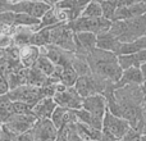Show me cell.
Listing matches in <instances>:
<instances>
[{"instance_id": "1", "label": "cell", "mask_w": 146, "mask_h": 141, "mask_svg": "<svg viewBox=\"0 0 146 141\" xmlns=\"http://www.w3.org/2000/svg\"><path fill=\"white\" fill-rule=\"evenodd\" d=\"M119 106V117L127 119L131 126L137 127L142 119V106L146 99L142 85H127L114 91Z\"/></svg>"}, {"instance_id": "2", "label": "cell", "mask_w": 146, "mask_h": 141, "mask_svg": "<svg viewBox=\"0 0 146 141\" xmlns=\"http://www.w3.org/2000/svg\"><path fill=\"white\" fill-rule=\"evenodd\" d=\"M87 62L90 64L91 72L99 74L113 82H118L122 78L123 69L118 62V55L115 53L96 48L87 54Z\"/></svg>"}, {"instance_id": "3", "label": "cell", "mask_w": 146, "mask_h": 141, "mask_svg": "<svg viewBox=\"0 0 146 141\" xmlns=\"http://www.w3.org/2000/svg\"><path fill=\"white\" fill-rule=\"evenodd\" d=\"M110 32L121 41L122 44L133 43L146 36V14L132 18L127 21H115L113 22Z\"/></svg>"}, {"instance_id": "4", "label": "cell", "mask_w": 146, "mask_h": 141, "mask_svg": "<svg viewBox=\"0 0 146 141\" xmlns=\"http://www.w3.org/2000/svg\"><path fill=\"white\" fill-rule=\"evenodd\" d=\"M113 83V81H109L106 78L101 77L99 74L91 72L90 74L86 76H81L78 78L77 83H76V90L78 91L81 96L83 99L88 98V96H94V95H104L105 91L110 87Z\"/></svg>"}, {"instance_id": "5", "label": "cell", "mask_w": 146, "mask_h": 141, "mask_svg": "<svg viewBox=\"0 0 146 141\" xmlns=\"http://www.w3.org/2000/svg\"><path fill=\"white\" fill-rule=\"evenodd\" d=\"M51 8H53L51 5L46 4L41 0H26V1L19 3H10L7 0H0V13L7 12V10L14 13H26V14L33 15L38 19H41Z\"/></svg>"}, {"instance_id": "6", "label": "cell", "mask_w": 146, "mask_h": 141, "mask_svg": "<svg viewBox=\"0 0 146 141\" xmlns=\"http://www.w3.org/2000/svg\"><path fill=\"white\" fill-rule=\"evenodd\" d=\"M110 19H106L104 17L100 18H88V17H80L76 21H72L68 23L69 28L74 32H91L95 35H100V33L108 32L111 28Z\"/></svg>"}, {"instance_id": "7", "label": "cell", "mask_w": 146, "mask_h": 141, "mask_svg": "<svg viewBox=\"0 0 146 141\" xmlns=\"http://www.w3.org/2000/svg\"><path fill=\"white\" fill-rule=\"evenodd\" d=\"M76 32L69 28L68 23H59L50 27V45L76 53Z\"/></svg>"}, {"instance_id": "8", "label": "cell", "mask_w": 146, "mask_h": 141, "mask_svg": "<svg viewBox=\"0 0 146 141\" xmlns=\"http://www.w3.org/2000/svg\"><path fill=\"white\" fill-rule=\"evenodd\" d=\"M131 128L132 126L127 119L118 116H114L109 110L106 112L103 121V131H106L110 135H113L117 139V141H121Z\"/></svg>"}, {"instance_id": "9", "label": "cell", "mask_w": 146, "mask_h": 141, "mask_svg": "<svg viewBox=\"0 0 146 141\" xmlns=\"http://www.w3.org/2000/svg\"><path fill=\"white\" fill-rule=\"evenodd\" d=\"M41 49V55H46L55 66L59 67H72L73 64V59L76 57L74 51H69V50H64V49L59 48L55 45H48V46H42Z\"/></svg>"}, {"instance_id": "10", "label": "cell", "mask_w": 146, "mask_h": 141, "mask_svg": "<svg viewBox=\"0 0 146 141\" xmlns=\"http://www.w3.org/2000/svg\"><path fill=\"white\" fill-rule=\"evenodd\" d=\"M54 100L58 106H63L72 110H78L83 106V98L78 94L76 87H67V90L56 92L54 95Z\"/></svg>"}, {"instance_id": "11", "label": "cell", "mask_w": 146, "mask_h": 141, "mask_svg": "<svg viewBox=\"0 0 146 141\" xmlns=\"http://www.w3.org/2000/svg\"><path fill=\"white\" fill-rule=\"evenodd\" d=\"M37 122H38V119L36 118L33 114H21V116L10 117V119L5 123V126H7L13 134L19 136V135L31 131V130L36 126Z\"/></svg>"}, {"instance_id": "12", "label": "cell", "mask_w": 146, "mask_h": 141, "mask_svg": "<svg viewBox=\"0 0 146 141\" xmlns=\"http://www.w3.org/2000/svg\"><path fill=\"white\" fill-rule=\"evenodd\" d=\"M35 141H55L59 136V130L54 126L51 119H41L31 130Z\"/></svg>"}, {"instance_id": "13", "label": "cell", "mask_w": 146, "mask_h": 141, "mask_svg": "<svg viewBox=\"0 0 146 141\" xmlns=\"http://www.w3.org/2000/svg\"><path fill=\"white\" fill-rule=\"evenodd\" d=\"M82 109L90 112L92 116H95L96 118L103 119L105 117L106 112H108V103L104 95H94L88 96V98L83 99V106Z\"/></svg>"}, {"instance_id": "14", "label": "cell", "mask_w": 146, "mask_h": 141, "mask_svg": "<svg viewBox=\"0 0 146 141\" xmlns=\"http://www.w3.org/2000/svg\"><path fill=\"white\" fill-rule=\"evenodd\" d=\"M76 54L87 57L88 53L98 48V35L91 32H76Z\"/></svg>"}, {"instance_id": "15", "label": "cell", "mask_w": 146, "mask_h": 141, "mask_svg": "<svg viewBox=\"0 0 146 141\" xmlns=\"http://www.w3.org/2000/svg\"><path fill=\"white\" fill-rule=\"evenodd\" d=\"M58 108V104L55 103L54 98H44L32 108V114L38 119H50L55 109Z\"/></svg>"}, {"instance_id": "16", "label": "cell", "mask_w": 146, "mask_h": 141, "mask_svg": "<svg viewBox=\"0 0 146 141\" xmlns=\"http://www.w3.org/2000/svg\"><path fill=\"white\" fill-rule=\"evenodd\" d=\"M50 119L58 130L63 128L64 126H67V124H69V123H76V122H78L77 116H76V110L63 108V106H58V108L55 109V112L53 113Z\"/></svg>"}, {"instance_id": "17", "label": "cell", "mask_w": 146, "mask_h": 141, "mask_svg": "<svg viewBox=\"0 0 146 141\" xmlns=\"http://www.w3.org/2000/svg\"><path fill=\"white\" fill-rule=\"evenodd\" d=\"M142 14H146V4L145 3H137V4L129 5V7L118 8L115 15L113 18V22L115 21H127L132 18L140 17Z\"/></svg>"}, {"instance_id": "18", "label": "cell", "mask_w": 146, "mask_h": 141, "mask_svg": "<svg viewBox=\"0 0 146 141\" xmlns=\"http://www.w3.org/2000/svg\"><path fill=\"white\" fill-rule=\"evenodd\" d=\"M144 83H145V81H144V77H142L141 68L132 67V68L123 70L122 78L115 83V87L121 88L127 85H144Z\"/></svg>"}, {"instance_id": "19", "label": "cell", "mask_w": 146, "mask_h": 141, "mask_svg": "<svg viewBox=\"0 0 146 141\" xmlns=\"http://www.w3.org/2000/svg\"><path fill=\"white\" fill-rule=\"evenodd\" d=\"M122 46V43L110 32H104L98 35V48L101 50H106V51H111V53H118L119 49Z\"/></svg>"}, {"instance_id": "20", "label": "cell", "mask_w": 146, "mask_h": 141, "mask_svg": "<svg viewBox=\"0 0 146 141\" xmlns=\"http://www.w3.org/2000/svg\"><path fill=\"white\" fill-rule=\"evenodd\" d=\"M41 55V49L35 45L21 46V62L25 68H31L36 64Z\"/></svg>"}, {"instance_id": "21", "label": "cell", "mask_w": 146, "mask_h": 141, "mask_svg": "<svg viewBox=\"0 0 146 141\" xmlns=\"http://www.w3.org/2000/svg\"><path fill=\"white\" fill-rule=\"evenodd\" d=\"M118 62L121 64L122 69H128L132 67H140L146 63V50H141L139 53L129 54V55H118Z\"/></svg>"}, {"instance_id": "22", "label": "cell", "mask_w": 146, "mask_h": 141, "mask_svg": "<svg viewBox=\"0 0 146 141\" xmlns=\"http://www.w3.org/2000/svg\"><path fill=\"white\" fill-rule=\"evenodd\" d=\"M76 126H77V131H78V135H80L81 140L100 141L103 130L94 128V127L82 123V122H76Z\"/></svg>"}, {"instance_id": "23", "label": "cell", "mask_w": 146, "mask_h": 141, "mask_svg": "<svg viewBox=\"0 0 146 141\" xmlns=\"http://www.w3.org/2000/svg\"><path fill=\"white\" fill-rule=\"evenodd\" d=\"M76 116H77L78 122H82V123H85V124H88V126L94 127V128L103 130V119L96 118V117L92 116L90 112L85 110V109H78V110H76Z\"/></svg>"}, {"instance_id": "24", "label": "cell", "mask_w": 146, "mask_h": 141, "mask_svg": "<svg viewBox=\"0 0 146 141\" xmlns=\"http://www.w3.org/2000/svg\"><path fill=\"white\" fill-rule=\"evenodd\" d=\"M28 68H22L18 72H14L9 74V83H10V90L19 87V86L27 85L28 82Z\"/></svg>"}, {"instance_id": "25", "label": "cell", "mask_w": 146, "mask_h": 141, "mask_svg": "<svg viewBox=\"0 0 146 141\" xmlns=\"http://www.w3.org/2000/svg\"><path fill=\"white\" fill-rule=\"evenodd\" d=\"M72 67L74 68V70L78 73V76H86L91 73L90 64L87 62V58L85 55H80V54H76L74 59H73V64Z\"/></svg>"}, {"instance_id": "26", "label": "cell", "mask_w": 146, "mask_h": 141, "mask_svg": "<svg viewBox=\"0 0 146 141\" xmlns=\"http://www.w3.org/2000/svg\"><path fill=\"white\" fill-rule=\"evenodd\" d=\"M33 67L40 69L41 72H42L44 74H46L48 77H51L56 69V66L46 55H40V58L37 59V62H36V64Z\"/></svg>"}, {"instance_id": "27", "label": "cell", "mask_w": 146, "mask_h": 141, "mask_svg": "<svg viewBox=\"0 0 146 141\" xmlns=\"http://www.w3.org/2000/svg\"><path fill=\"white\" fill-rule=\"evenodd\" d=\"M78 78H80V76H78V73L76 72L73 67H66V68H63V72H62L60 83L66 85L67 87H74Z\"/></svg>"}, {"instance_id": "28", "label": "cell", "mask_w": 146, "mask_h": 141, "mask_svg": "<svg viewBox=\"0 0 146 141\" xmlns=\"http://www.w3.org/2000/svg\"><path fill=\"white\" fill-rule=\"evenodd\" d=\"M81 17H88V18H100L104 17L103 15V7H101V3L98 0H94L90 4H87L85 7L82 12Z\"/></svg>"}, {"instance_id": "29", "label": "cell", "mask_w": 146, "mask_h": 141, "mask_svg": "<svg viewBox=\"0 0 146 141\" xmlns=\"http://www.w3.org/2000/svg\"><path fill=\"white\" fill-rule=\"evenodd\" d=\"M41 23V19L26 13H15L14 26H25V27H35Z\"/></svg>"}, {"instance_id": "30", "label": "cell", "mask_w": 146, "mask_h": 141, "mask_svg": "<svg viewBox=\"0 0 146 141\" xmlns=\"http://www.w3.org/2000/svg\"><path fill=\"white\" fill-rule=\"evenodd\" d=\"M101 7H103V15L106 19H110L113 22V18L115 15L117 10H118V0H106V1H101Z\"/></svg>"}, {"instance_id": "31", "label": "cell", "mask_w": 146, "mask_h": 141, "mask_svg": "<svg viewBox=\"0 0 146 141\" xmlns=\"http://www.w3.org/2000/svg\"><path fill=\"white\" fill-rule=\"evenodd\" d=\"M59 19L56 17L55 12H54V7L41 18V23H40V28H45V27H51V26H55L59 25Z\"/></svg>"}, {"instance_id": "32", "label": "cell", "mask_w": 146, "mask_h": 141, "mask_svg": "<svg viewBox=\"0 0 146 141\" xmlns=\"http://www.w3.org/2000/svg\"><path fill=\"white\" fill-rule=\"evenodd\" d=\"M0 23L1 26H9L13 27L15 23V13L7 10V12H1L0 13Z\"/></svg>"}, {"instance_id": "33", "label": "cell", "mask_w": 146, "mask_h": 141, "mask_svg": "<svg viewBox=\"0 0 146 141\" xmlns=\"http://www.w3.org/2000/svg\"><path fill=\"white\" fill-rule=\"evenodd\" d=\"M141 139H142V134L139 131V130L132 127L121 141H141Z\"/></svg>"}, {"instance_id": "34", "label": "cell", "mask_w": 146, "mask_h": 141, "mask_svg": "<svg viewBox=\"0 0 146 141\" xmlns=\"http://www.w3.org/2000/svg\"><path fill=\"white\" fill-rule=\"evenodd\" d=\"M9 91H10L9 76L0 74V95H7Z\"/></svg>"}, {"instance_id": "35", "label": "cell", "mask_w": 146, "mask_h": 141, "mask_svg": "<svg viewBox=\"0 0 146 141\" xmlns=\"http://www.w3.org/2000/svg\"><path fill=\"white\" fill-rule=\"evenodd\" d=\"M17 135L13 134L5 124H1V131H0V141H14Z\"/></svg>"}, {"instance_id": "36", "label": "cell", "mask_w": 146, "mask_h": 141, "mask_svg": "<svg viewBox=\"0 0 146 141\" xmlns=\"http://www.w3.org/2000/svg\"><path fill=\"white\" fill-rule=\"evenodd\" d=\"M145 123H146V99L144 101V106H142V119H141V122L137 124V127H135V128L139 130V131L142 134V128H144Z\"/></svg>"}, {"instance_id": "37", "label": "cell", "mask_w": 146, "mask_h": 141, "mask_svg": "<svg viewBox=\"0 0 146 141\" xmlns=\"http://www.w3.org/2000/svg\"><path fill=\"white\" fill-rule=\"evenodd\" d=\"M14 141H35V139H33V135L31 131L26 132V134H22L19 135V136H17L14 139Z\"/></svg>"}, {"instance_id": "38", "label": "cell", "mask_w": 146, "mask_h": 141, "mask_svg": "<svg viewBox=\"0 0 146 141\" xmlns=\"http://www.w3.org/2000/svg\"><path fill=\"white\" fill-rule=\"evenodd\" d=\"M100 141H117V139L113 136V135L109 134V132L103 131V134H101V139H100Z\"/></svg>"}, {"instance_id": "39", "label": "cell", "mask_w": 146, "mask_h": 141, "mask_svg": "<svg viewBox=\"0 0 146 141\" xmlns=\"http://www.w3.org/2000/svg\"><path fill=\"white\" fill-rule=\"evenodd\" d=\"M41 1L46 3V4L51 5V7H55V5H56V4H59V3H60V1H62V0H41Z\"/></svg>"}, {"instance_id": "40", "label": "cell", "mask_w": 146, "mask_h": 141, "mask_svg": "<svg viewBox=\"0 0 146 141\" xmlns=\"http://www.w3.org/2000/svg\"><path fill=\"white\" fill-rule=\"evenodd\" d=\"M140 68H141V72H142V77H144V81L146 82V63H144V64H142V66L140 67Z\"/></svg>"}, {"instance_id": "41", "label": "cell", "mask_w": 146, "mask_h": 141, "mask_svg": "<svg viewBox=\"0 0 146 141\" xmlns=\"http://www.w3.org/2000/svg\"><path fill=\"white\" fill-rule=\"evenodd\" d=\"M91 1H94V0H80V4L81 5H82V7L83 8H85L86 7V5H87V4H90V3Z\"/></svg>"}, {"instance_id": "42", "label": "cell", "mask_w": 146, "mask_h": 141, "mask_svg": "<svg viewBox=\"0 0 146 141\" xmlns=\"http://www.w3.org/2000/svg\"><path fill=\"white\" fill-rule=\"evenodd\" d=\"M7 1H10V3H19V1H26V0H7Z\"/></svg>"}, {"instance_id": "43", "label": "cell", "mask_w": 146, "mask_h": 141, "mask_svg": "<svg viewBox=\"0 0 146 141\" xmlns=\"http://www.w3.org/2000/svg\"><path fill=\"white\" fill-rule=\"evenodd\" d=\"M142 90H144V92H145V96H146V82L142 85Z\"/></svg>"}, {"instance_id": "44", "label": "cell", "mask_w": 146, "mask_h": 141, "mask_svg": "<svg viewBox=\"0 0 146 141\" xmlns=\"http://www.w3.org/2000/svg\"><path fill=\"white\" fill-rule=\"evenodd\" d=\"M55 141H66V140H64V139H63V137H62V136H58V139H56Z\"/></svg>"}, {"instance_id": "45", "label": "cell", "mask_w": 146, "mask_h": 141, "mask_svg": "<svg viewBox=\"0 0 146 141\" xmlns=\"http://www.w3.org/2000/svg\"><path fill=\"white\" fill-rule=\"evenodd\" d=\"M142 135H146V123H145L144 128H142Z\"/></svg>"}, {"instance_id": "46", "label": "cell", "mask_w": 146, "mask_h": 141, "mask_svg": "<svg viewBox=\"0 0 146 141\" xmlns=\"http://www.w3.org/2000/svg\"><path fill=\"white\" fill-rule=\"evenodd\" d=\"M141 141H146V135H142V139H141Z\"/></svg>"}, {"instance_id": "47", "label": "cell", "mask_w": 146, "mask_h": 141, "mask_svg": "<svg viewBox=\"0 0 146 141\" xmlns=\"http://www.w3.org/2000/svg\"><path fill=\"white\" fill-rule=\"evenodd\" d=\"M98 1H100V3H101V1H106V0H98Z\"/></svg>"}, {"instance_id": "48", "label": "cell", "mask_w": 146, "mask_h": 141, "mask_svg": "<svg viewBox=\"0 0 146 141\" xmlns=\"http://www.w3.org/2000/svg\"><path fill=\"white\" fill-rule=\"evenodd\" d=\"M82 141H87V140H82Z\"/></svg>"}]
</instances>
